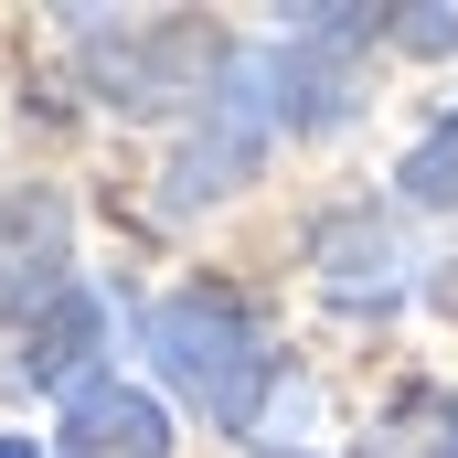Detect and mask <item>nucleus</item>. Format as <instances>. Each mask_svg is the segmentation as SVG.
Wrapping results in <instances>:
<instances>
[{
  "mask_svg": "<svg viewBox=\"0 0 458 458\" xmlns=\"http://www.w3.org/2000/svg\"><path fill=\"white\" fill-rule=\"evenodd\" d=\"M64 458H171V416L139 384H75L64 405Z\"/></svg>",
  "mask_w": 458,
  "mask_h": 458,
  "instance_id": "2",
  "label": "nucleus"
},
{
  "mask_svg": "<svg viewBox=\"0 0 458 458\" xmlns=\"http://www.w3.org/2000/svg\"><path fill=\"white\" fill-rule=\"evenodd\" d=\"M0 458H32V437H0Z\"/></svg>",
  "mask_w": 458,
  "mask_h": 458,
  "instance_id": "5",
  "label": "nucleus"
},
{
  "mask_svg": "<svg viewBox=\"0 0 458 458\" xmlns=\"http://www.w3.org/2000/svg\"><path fill=\"white\" fill-rule=\"evenodd\" d=\"M405 182H416L427 203H458V128H437V139H427V149L405 160Z\"/></svg>",
  "mask_w": 458,
  "mask_h": 458,
  "instance_id": "4",
  "label": "nucleus"
},
{
  "mask_svg": "<svg viewBox=\"0 0 458 458\" xmlns=\"http://www.w3.org/2000/svg\"><path fill=\"white\" fill-rule=\"evenodd\" d=\"M86 352H97V299H54V310L32 320V373H43V384L75 373Z\"/></svg>",
  "mask_w": 458,
  "mask_h": 458,
  "instance_id": "3",
  "label": "nucleus"
},
{
  "mask_svg": "<svg viewBox=\"0 0 458 458\" xmlns=\"http://www.w3.org/2000/svg\"><path fill=\"white\" fill-rule=\"evenodd\" d=\"M149 352H160V373H171L214 427H256V405H267V384H277L267 331L245 320V299H225V288L160 299V310H149Z\"/></svg>",
  "mask_w": 458,
  "mask_h": 458,
  "instance_id": "1",
  "label": "nucleus"
}]
</instances>
